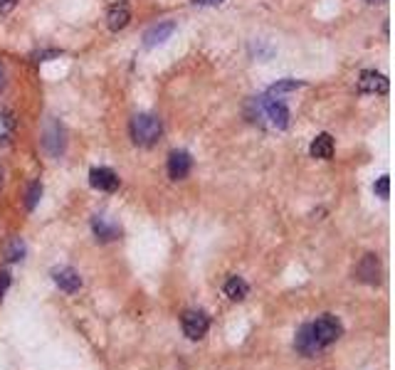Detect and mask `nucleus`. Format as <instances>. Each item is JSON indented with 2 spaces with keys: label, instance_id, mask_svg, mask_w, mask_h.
<instances>
[{
  "label": "nucleus",
  "instance_id": "18",
  "mask_svg": "<svg viewBox=\"0 0 395 370\" xmlns=\"http://www.w3.org/2000/svg\"><path fill=\"white\" fill-rule=\"evenodd\" d=\"M23 254H25V244L20 237H13L5 244V262H18V259H23Z\"/></svg>",
  "mask_w": 395,
  "mask_h": 370
},
{
  "label": "nucleus",
  "instance_id": "12",
  "mask_svg": "<svg viewBox=\"0 0 395 370\" xmlns=\"http://www.w3.org/2000/svg\"><path fill=\"white\" fill-rule=\"evenodd\" d=\"M129 20H131V10H129L126 3H117V5H112V8H109V13H107V25H109V30L119 32V30L126 28Z\"/></svg>",
  "mask_w": 395,
  "mask_h": 370
},
{
  "label": "nucleus",
  "instance_id": "14",
  "mask_svg": "<svg viewBox=\"0 0 395 370\" xmlns=\"http://www.w3.org/2000/svg\"><path fill=\"white\" fill-rule=\"evenodd\" d=\"M92 229H94V234H97V239H102V242H112V239H117L119 234H122V229L114 222H109L107 217H102V215H97V217L92 220Z\"/></svg>",
  "mask_w": 395,
  "mask_h": 370
},
{
  "label": "nucleus",
  "instance_id": "26",
  "mask_svg": "<svg viewBox=\"0 0 395 370\" xmlns=\"http://www.w3.org/2000/svg\"><path fill=\"white\" fill-rule=\"evenodd\" d=\"M3 183H5V171H3V166H0V188H3Z\"/></svg>",
  "mask_w": 395,
  "mask_h": 370
},
{
  "label": "nucleus",
  "instance_id": "6",
  "mask_svg": "<svg viewBox=\"0 0 395 370\" xmlns=\"http://www.w3.org/2000/svg\"><path fill=\"white\" fill-rule=\"evenodd\" d=\"M294 348H297V351L302 353V356H307V358H314V356H319V353L324 351L322 343H319L317 336H314L312 323H304V326L297 331V338H294Z\"/></svg>",
  "mask_w": 395,
  "mask_h": 370
},
{
  "label": "nucleus",
  "instance_id": "9",
  "mask_svg": "<svg viewBox=\"0 0 395 370\" xmlns=\"http://www.w3.org/2000/svg\"><path fill=\"white\" fill-rule=\"evenodd\" d=\"M52 279H54V284H57V287L62 289V292H67V294H74V292H79V289H82V277H79V272H77V269H72V267L54 269Z\"/></svg>",
  "mask_w": 395,
  "mask_h": 370
},
{
  "label": "nucleus",
  "instance_id": "8",
  "mask_svg": "<svg viewBox=\"0 0 395 370\" xmlns=\"http://www.w3.org/2000/svg\"><path fill=\"white\" fill-rule=\"evenodd\" d=\"M191 168H193V158L188 151H173L168 156V176L173 181H183L191 173Z\"/></svg>",
  "mask_w": 395,
  "mask_h": 370
},
{
  "label": "nucleus",
  "instance_id": "22",
  "mask_svg": "<svg viewBox=\"0 0 395 370\" xmlns=\"http://www.w3.org/2000/svg\"><path fill=\"white\" fill-rule=\"evenodd\" d=\"M15 3H18V0H0V13H8V10H13Z\"/></svg>",
  "mask_w": 395,
  "mask_h": 370
},
{
  "label": "nucleus",
  "instance_id": "25",
  "mask_svg": "<svg viewBox=\"0 0 395 370\" xmlns=\"http://www.w3.org/2000/svg\"><path fill=\"white\" fill-rule=\"evenodd\" d=\"M198 5H218V3H223V0H196Z\"/></svg>",
  "mask_w": 395,
  "mask_h": 370
},
{
  "label": "nucleus",
  "instance_id": "17",
  "mask_svg": "<svg viewBox=\"0 0 395 370\" xmlns=\"http://www.w3.org/2000/svg\"><path fill=\"white\" fill-rule=\"evenodd\" d=\"M15 133V117L10 109L0 107V146H5V143H10V138H13Z\"/></svg>",
  "mask_w": 395,
  "mask_h": 370
},
{
  "label": "nucleus",
  "instance_id": "27",
  "mask_svg": "<svg viewBox=\"0 0 395 370\" xmlns=\"http://www.w3.org/2000/svg\"><path fill=\"white\" fill-rule=\"evenodd\" d=\"M366 3H373V5H376V3H383V0H366Z\"/></svg>",
  "mask_w": 395,
  "mask_h": 370
},
{
  "label": "nucleus",
  "instance_id": "20",
  "mask_svg": "<svg viewBox=\"0 0 395 370\" xmlns=\"http://www.w3.org/2000/svg\"><path fill=\"white\" fill-rule=\"evenodd\" d=\"M40 195H42V185L40 183H33L28 190V200H25V205H28V210H35V205H37Z\"/></svg>",
  "mask_w": 395,
  "mask_h": 370
},
{
  "label": "nucleus",
  "instance_id": "4",
  "mask_svg": "<svg viewBox=\"0 0 395 370\" xmlns=\"http://www.w3.org/2000/svg\"><path fill=\"white\" fill-rule=\"evenodd\" d=\"M64 146H67V133H64V126L59 121H49L47 126H45V133H42V148L52 158H59L64 153Z\"/></svg>",
  "mask_w": 395,
  "mask_h": 370
},
{
  "label": "nucleus",
  "instance_id": "1",
  "mask_svg": "<svg viewBox=\"0 0 395 370\" xmlns=\"http://www.w3.org/2000/svg\"><path fill=\"white\" fill-rule=\"evenodd\" d=\"M249 117L259 126L272 129V131H284L289 126V109L277 97H269V94L254 97L249 102Z\"/></svg>",
  "mask_w": 395,
  "mask_h": 370
},
{
  "label": "nucleus",
  "instance_id": "24",
  "mask_svg": "<svg viewBox=\"0 0 395 370\" xmlns=\"http://www.w3.org/2000/svg\"><path fill=\"white\" fill-rule=\"evenodd\" d=\"M5 79H8V74H5V67L0 64V89L5 87Z\"/></svg>",
  "mask_w": 395,
  "mask_h": 370
},
{
  "label": "nucleus",
  "instance_id": "11",
  "mask_svg": "<svg viewBox=\"0 0 395 370\" xmlns=\"http://www.w3.org/2000/svg\"><path fill=\"white\" fill-rule=\"evenodd\" d=\"M176 32V23H161V25H153L146 35H143V47H156V44H163L171 35Z\"/></svg>",
  "mask_w": 395,
  "mask_h": 370
},
{
  "label": "nucleus",
  "instance_id": "10",
  "mask_svg": "<svg viewBox=\"0 0 395 370\" xmlns=\"http://www.w3.org/2000/svg\"><path fill=\"white\" fill-rule=\"evenodd\" d=\"M89 183L92 188L104 190V193H114L119 188V176L112 171V168H92L89 173Z\"/></svg>",
  "mask_w": 395,
  "mask_h": 370
},
{
  "label": "nucleus",
  "instance_id": "5",
  "mask_svg": "<svg viewBox=\"0 0 395 370\" xmlns=\"http://www.w3.org/2000/svg\"><path fill=\"white\" fill-rule=\"evenodd\" d=\"M181 326H183V333H186L191 341H200V338L208 333L210 318L205 316L203 311H186L181 318Z\"/></svg>",
  "mask_w": 395,
  "mask_h": 370
},
{
  "label": "nucleus",
  "instance_id": "19",
  "mask_svg": "<svg viewBox=\"0 0 395 370\" xmlns=\"http://www.w3.org/2000/svg\"><path fill=\"white\" fill-rule=\"evenodd\" d=\"M299 87H304L302 82H297V79H282V82H277V84H272L269 87V97H282L284 92H294V89H299Z\"/></svg>",
  "mask_w": 395,
  "mask_h": 370
},
{
  "label": "nucleus",
  "instance_id": "15",
  "mask_svg": "<svg viewBox=\"0 0 395 370\" xmlns=\"http://www.w3.org/2000/svg\"><path fill=\"white\" fill-rule=\"evenodd\" d=\"M312 156L314 158H322V161H329L334 156V138L329 133H319L317 138L312 141Z\"/></svg>",
  "mask_w": 395,
  "mask_h": 370
},
{
  "label": "nucleus",
  "instance_id": "23",
  "mask_svg": "<svg viewBox=\"0 0 395 370\" xmlns=\"http://www.w3.org/2000/svg\"><path fill=\"white\" fill-rule=\"evenodd\" d=\"M57 54H59V52H40L35 62H47V57H57Z\"/></svg>",
  "mask_w": 395,
  "mask_h": 370
},
{
  "label": "nucleus",
  "instance_id": "13",
  "mask_svg": "<svg viewBox=\"0 0 395 370\" xmlns=\"http://www.w3.org/2000/svg\"><path fill=\"white\" fill-rule=\"evenodd\" d=\"M356 274L361 282L366 284H376L378 282V274H381V267H378V257L376 254H366V257L358 262Z\"/></svg>",
  "mask_w": 395,
  "mask_h": 370
},
{
  "label": "nucleus",
  "instance_id": "7",
  "mask_svg": "<svg viewBox=\"0 0 395 370\" xmlns=\"http://www.w3.org/2000/svg\"><path fill=\"white\" fill-rule=\"evenodd\" d=\"M388 77L381 72H373V69H366V72H361V77H358V92L363 94H386L388 92Z\"/></svg>",
  "mask_w": 395,
  "mask_h": 370
},
{
  "label": "nucleus",
  "instance_id": "3",
  "mask_svg": "<svg viewBox=\"0 0 395 370\" xmlns=\"http://www.w3.org/2000/svg\"><path fill=\"white\" fill-rule=\"evenodd\" d=\"M312 328H314V336H317V341L322 343V348L336 343L338 338H341V333H343L341 321H338L336 316H331V314H324V316H319L317 321L312 323Z\"/></svg>",
  "mask_w": 395,
  "mask_h": 370
},
{
  "label": "nucleus",
  "instance_id": "16",
  "mask_svg": "<svg viewBox=\"0 0 395 370\" xmlns=\"http://www.w3.org/2000/svg\"><path fill=\"white\" fill-rule=\"evenodd\" d=\"M225 294H228V299H232V302H242L249 294V284L244 282L242 277H230L228 282H225Z\"/></svg>",
  "mask_w": 395,
  "mask_h": 370
},
{
  "label": "nucleus",
  "instance_id": "21",
  "mask_svg": "<svg viewBox=\"0 0 395 370\" xmlns=\"http://www.w3.org/2000/svg\"><path fill=\"white\" fill-rule=\"evenodd\" d=\"M376 193L381 195L383 200H386L388 195H391V178H388V176H381V178H378V183H376Z\"/></svg>",
  "mask_w": 395,
  "mask_h": 370
},
{
  "label": "nucleus",
  "instance_id": "2",
  "mask_svg": "<svg viewBox=\"0 0 395 370\" xmlns=\"http://www.w3.org/2000/svg\"><path fill=\"white\" fill-rule=\"evenodd\" d=\"M129 131H131V138L136 146H153V143H158V138H161L163 133V124L158 117H153V114H136V117L131 119V126H129Z\"/></svg>",
  "mask_w": 395,
  "mask_h": 370
}]
</instances>
